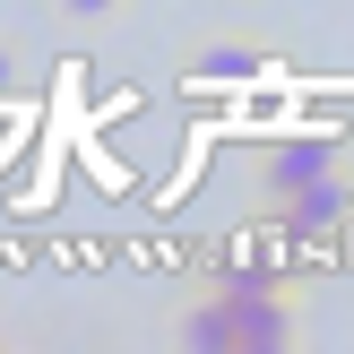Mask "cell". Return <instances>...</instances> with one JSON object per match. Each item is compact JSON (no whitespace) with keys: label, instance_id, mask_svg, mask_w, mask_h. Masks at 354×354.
<instances>
[{"label":"cell","instance_id":"cell-6","mask_svg":"<svg viewBox=\"0 0 354 354\" xmlns=\"http://www.w3.org/2000/svg\"><path fill=\"white\" fill-rule=\"evenodd\" d=\"M0 346H9V320H0Z\"/></svg>","mask_w":354,"mask_h":354},{"label":"cell","instance_id":"cell-3","mask_svg":"<svg viewBox=\"0 0 354 354\" xmlns=\"http://www.w3.org/2000/svg\"><path fill=\"white\" fill-rule=\"evenodd\" d=\"M182 69L199 86H251V78H268V69H286V61H277V44H259V35H207V44H190Z\"/></svg>","mask_w":354,"mask_h":354},{"label":"cell","instance_id":"cell-5","mask_svg":"<svg viewBox=\"0 0 354 354\" xmlns=\"http://www.w3.org/2000/svg\"><path fill=\"white\" fill-rule=\"evenodd\" d=\"M26 86V52H17V35H0V104Z\"/></svg>","mask_w":354,"mask_h":354},{"label":"cell","instance_id":"cell-4","mask_svg":"<svg viewBox=\"0 0 354 354\" xmlns=\"http://www.w3.org/2000/svg\"><path fill=\"white\" fill-rule=\"evenodd\" d=\"M130 0H52V17L61 26H104V17H121Z\"/></svg>","mask_w":354,"mask_h":354},{"label":"cell","instance_id":"cell-2","mask_svg":"<svg viewBox=\"0 0 354 354\" xmlns=\"http://www.w3.org/2000/svg\"><path fill=\"white\" fill-rule=\"evenodd\" d=\"M337 173H354V147L346 138H268V147L251 156V190H259V207L268 216H286L303 190H320V182H337Z\"/></svg>","mask_w":354,"mask_h":354},{"label":"cell","instance_id":"cell-1","mask_svg":"<svg viewBox=\"0 0 354 354\" xmlns=\"http://www.w3.org/2000/svg\"><path fill=\"white\" fill-rule=\"evenodd\" d=\"M216 294L234 311V354H286L311 328V303L294 277H216Z\"/></svg>","mask_w":354,"mask_h":354}]
</instances>
